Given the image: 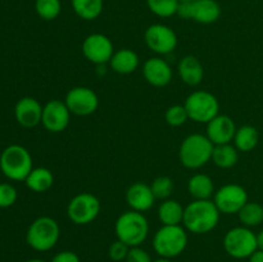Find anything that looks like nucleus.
Returning a JSON list of instances; mask_svg holds the SVG:
<instances>
[{"instance_id": "obj_24", "label": "nucleus", "mask_w": 263, "mask_h": 262, "mask_svg": "<svg viewBox=\"0 0 263 262\" xmlns=\"http://www.w3.org/2000/svg\"><path fill=\"white\" fill-rule=\"evenodd\" d=\"M26 186L33 193H45L53 186L54 176L53 172L46 167H36L32 169L25 180Z\"/></svg>"}, {"instance_id": "obj_16", "label": "nucleus", "mask_w": 263, "mask_h": 262, "mask_svg": "<svg viewBox=\"0 0 263 262\" xmlns=\"http://www.w3.org/2000/svg\"><path fill=\"white\" fill-rule=\"evenodd\" d=\"M143 76L149 85L156 87H164L172 81L171 66L161 57H152L146 59L143 66Z\"/></svg>"}, {"instance_id": "obj_26", "label": "nucleus", "mask_w": 263, "mask_h": 262, "mask_svg": "<svg viewBox=\"0 0 263 262\" xmlns=\"http://www.w3.org/2000/svg\"><path fill=\"white\" fill-rule=\"evenodd\" d=\"M238 159L239 151L235 148V145H231L230 143L215 145L211 161L220 169H231L238 163Z\"/></svg>"}, {"instance_id": "obj_25", "label": "nucleus", "mask_w": 263, "mask_h": 262, "mask_svg": "<svg viewBox=\"0 0 263 262\" xmlns=\"http://www.w3.org/2000/svg\"><path fill=\"white\" fill-rule=\"evenodd\" d=\"M258 130L252 125H244L236 130L234 145L239 152H251L258 145Z\"/></svg>"}, {"instance_id": "obj_29", "label": "nucleus", "mask_w": 263, "mask_h": 262, "mask_svg": "<svg viewBox=\"0 0 263 262\" xmlns=\"http://www.w3.org/2000/svg\"><path fill=\"white\" fill-rule=\"evenodd\" d=\"M180 0H146L149 10L161 18H170L177 14Z\"/></svg>"}, {"instance_id": "obj_23", "label": "nucleus", "mask_w": 263, "mask_h": 262, "mask_svg": "<svg viewBox=\"0 0 263 262\" xmlns=\"http://www.w3.org/2000/svg\"><path fill=\"white\" fill-rule=\"evenodd\" d=\"M184 210L181 203L176 199L162 200L158 207V218L162 225H181L184 220Z\"/></svg>"}, {"instance_id": "obj_39", "label": "nucleus", "mask_w": 263, "mask_h": 262, "mask_svg": "<svg viewBox=\"0 0 263 262\" xmlns=\"http://www.w3.org/2000/svg\"><path fill=\"white\" fill-rule=\"evenodd\" d=\"M153 262H172V261L170 258H163V257H159L158 259H156V261H153Z\"/></svg>"}, {"instance_id": "obj_33", "label": "nucleus", "mask_w": 263, "mask_h": 262, "mask_svg": "<svg viewBox=\"0 0 263 262\" xmlns=\"http://www.w3.org/2000/svg\"><path fill=\"white\" fill-rule=\"evenodd\" d=\"M17 189L9 182H0V208H9L17 202Z\"/></svg>"}, {"instance_id": "obj_7", "label": "nucleus", "mask_w": 263, "mask_h": 262, "mask_svg": "<svg viewBox=\"0 0 263 262\" xmlns=\"http://www.w3.org/2000/svg\"><path fill=\"white\" fill-rule=\"evenodd\" d=\"M184 107L189 120L198 123H208L220 115V103L217 98L205 90H197L187 95Z\"/></svg>"}, {"instance_id": "obj_38", "label": "nucleus", "mask_w": 263, "mask_h": 262, "mask_svg": "<svg viewBox=\"0 0 263 262\" xmlns=\"http://www.w3.org/2000/svg\"><path fill=\"white\" fill-rule=\"evenodd\" d=\"M257 247L259 251H263V229L259 233H257Z\"/></svg>"}, {"instance_id": "obj_9", "label": "nucleus", "mask_w": 263, "mask_h": 262, "mask_svg": "<svg viewBox=\"0 0 263 262\" xmlns=\"http://www.w3.org/2000/svg\"><path fill=\"white\" fill-rule=\"evenodd\" d=\"M102 203L97 195L91 193H80L69 200L67 205V216L76 225L91 223L99 216Z\"/></svg>"}, {"instance_id": "obj_11", "label": "nucleus", "mask_w": 263, "mask_h": 262, "mask_svg": "<svg viewBox=\"0 0 263 262\" xmlns=\"http://www.w3.org/2000/svg\"><path fill=\"white\" fill-rule=\"evenodd\" d=\"M67 108L71 115L86 117L92 115L99 107V98L97 92L86 86H76L68 90L64 98Z\"/></svg>"}, {"instance_id": "obj_5", "label": "nucleus", "mask_w": 263, "mask_h": 262, "mask_svg": "<svg viewBox=\"0 0 263 262\" xmlns=\"http://www.w3.org/2000/svg\"><path fill=\"white\" fill-rule=\"evenodd\" d=\"M61 238L59 223L49 216H41L33 220L26 233V243L36 252L53 249Z\"/></svg>"}, {"instance_id": "obj_8", "label": "nucleus", "mask_w": 263, "mask_h": 262, "mask_svg": "<svg viewBox=\"0 0 263 262\" xmlns=\"http://www.w3.org/2000/svg\"><path fill=\"white\" fill-rule=\"evenodd\" d=\"M223 248L233 258H249L258 249L257 234L243 225L230 229L223 238Z\"/></svg>"}, {"instance_id": "obj_2", "label": "nucleus", "mask_w": 263, "mask_h": 262, "mask_svg": "<svg viewBox=\"0 0 263 262\" xmlns=\"http://www.w3.org/2000/svg\"><path fill=\"white\" fill-rule=\"evenodd\" d=\"M116 236L128 247H140L149 234V222L145 216L136 211H126L117 218Z\"/></svg>"}, {"instance_id": "obj_14", "label": "nucleus", "mask_w": 263, "mask_h": 262, "mask_svg": "<svg viewBox=\"0 0 263 262\" xmlns=\"http://www.w3.org/2000/svg\"><path fill=\"white\" fill-rule=\"evenodd\" d=\"M81 50L87 61L102 66V64L109 63L110 58L115 54V46L108 36L95 32L85 38Z\"/></svg>"}, {"instance_id": "obj_27", "label": "nucleus", "mask_w": 263, "mask_h": 262, "mask_svg": "<svg viewBox=\"0 0 263 262\" xmlns=\"http://www.w3.org/2000/svg\"><path fill=\"white\" fill-rule=\"evenodd\" d=\"M71 5L77 17L84 21H94L102 14L103 0H71Z\"/></svg>"}, {"instance_id": "obj_34", "label": "nucleus", "mask_w": 263, "mask_h": 262, "mask_svg": "<svg viewBox=\"0 0 263 262\" xmlns=\"http://www.w3.org/2000/svg\"><path fill=\"white\" fill-rule=\"evenodd\" d=\"M131 247H128L127 244H125L123 241L121 240H115L108 248V256L112 261L115 262H121V261H126L127 258L128 251H130Z\"/></svg>"}, {"instance_id": "obj_15", "label": "nucleus", "mask_w": 263, "mask_h": 262, "mask_svg": "<svg viewBox=\"0 0 263 262\" xmlns=\"http://www.w3.org/2000/svg\"><path fill=\"white\" fill-rule=\"evenodd\" d=\"M69 118H71V112L67 108L66 103L53 99L49 100L43 107L41 125L49 133L58 134L68 127Z\"/></svg>"}, {"instance_id": "obj_19", "label": "nucleus", "mask_w": 263, "mask_h": 262, "mask_svg": "<svg viewBox=\"0 0 263 262\" xmlns=\"http://www.w3.org/2000/svg\"><path fill=\"white\" fill-rule=\"evenodd\" d=\"M126 202L131 210L143 213L153 207L156 197L152 192L151 185L136 181L128 186L127 192H126Z\"/></svg>"}, {"instance_id": "obj_31", "label": "nucleus", "mask_w": 263, "mask_h": 262, "mask_svg": "<svg viewBox=\"0 0 263 262\" xmlns=\"http://www.w3.org/2000/svg\"><path fill=\"white\" fill-rule=\"evenodd\" d=\"M151 188L156 199L166 200L171 197L174 192V181L168 176H158L153 180Z\"/></svg>"}, {"instance_id": "obj_6", "label": "nucleus", "mask_w": 263, "mask_h": 262, "mask_svg": "<svg viewBox=\"0 0 263 262\" xmlns=\"http://www.w3.org/2000/svg\"><path fill=\"white\" fill-rule=\"evenodd\" d=\"M187 231L182 225H162L153 238V248L159 257L175 258L187 247Z\"/></svg>"}, {"instance_id": "obj_35", "label": "nucleus", "mask_w": 263, "mask_h": 262, "mask_svg": "<svg viewBox=\"0 0 263 262\" xmlns=\"http://www.w3.org/2000/svg\"><path fill=\"white\" fill-rule=\"evenodd\" d=\"M126 262H153L151 254L141 247H131Z\"/></svg>"}, {"instance_id": "obj_12", "label": "nucleus", "mask_w": 263, "mask_h": 262, "mask_svg": "<svg viewBox=\"0 0 263 262\" xmlns=\"http://www.w3.org/2000/svg\"><path fill=\"white\" fill-rule=\"evenodd\" d=\"M213 202L221 213L235 215L248 202V193L239 184H226L216 190Z\"/></svg>"}, {"instance_id": "obj_40", "label": "nucleus", "mask_w": 263, "mask_h": 262, "mask_svg": "<svg viewBox=\"0 0 263 262\" xmlns=\"http://www.w3.org/2000/svg\"><path fill=\"white\" fill-rule=\"evenodd\" d=\"M25 262H45L44 259H40V258H31V259H27V261Z\"/></svg>"}, {"instance_id": "obj_28", "label": "nucleus", "mask_w": 263, "mask_h": 262, "mask_svg": "<svg viewBox=\"0 0 263 262\" xmlns=\"http://www.w3.org/2000/svg\"><path fill=\"white\" fill-rule=\"evenodd\" d=\"M239 221L246 228H256L263 222V205L257 202H247L238 212Z\"/></svg>"}, {"instance_id": "obj_22", "label": "nucleus", "mask_w": 263, "mask_h": 262, "mask_svg": "<svg viewBox=\"0 0 263 262\" xmlns=\"http://www.w3.org/2000/svg\"><path fill=\"white\" fill-rule=\"evenodd\" d=\"M187 192L195 200L211 199L215 195V182L208 175L195 174L187 181Z\"/></svg>"}, {"instance_id": "obj_21", "label": "nucleus", "mask_w": 263, "mask_h": 262, "mask_svg": "<svg viewBox=\"0 0 263 262\" xmlns=\"http://www.w3.org/2000/svg\"><path fill=\"white\" fill-rule=\"evenodd\" d=\"M139 63V55L131 49H120V50L115 51L109 61V66L113 72L118 74H130L138 69Z\"/></svg>"}, {"instance_id": "obj_20", "label": "nucleus", "mask_w": 263, "mask_h": 262, "mask_svg": "<svg viewBox=\"0 0 263 262\" xmlns=\"http://www.w3.org/2000/svg\"><path fill=\"white\" fill-rule=\"evenodd\" d=\"M177 71L181 81L189 86H198L204 79V68L199 59L194 55L181 58L177 66Z\"/></svg>"}, {"instance_id": "obj_18", "label": "nucleus", "mask_w": 263, "mask_h": 262, "mask_svg": "<svg viewBox=\"0 0 263 262\" xmlns=\"http://www.w3.org/2000/svg\"><path fill=\"white\" fill-rule=\"evenodd\" d=\"M43 107L39 100L32 97H23L15 103L14 117L22 127L32 128L41 123Z\"/></svg>"}, {"instance_id": "obj_10", "label": "nucleus", "mask_w": 263, "mask_h": 262, "mask_svg": "<svg viewBox=\"0 0 263 262\" xmlns=\"http://www.w3.org/2000/svg\"><path fill=\"white\" fill-rule=\"evenodd\" d=\"M176 15L182 20H192L202 25H211L220 18L221 7L216 0L180 2Z\"/></svg>"}, {"instance_id": "obj_17", "label": "nucleus", "mask_w": 263, "mask_h": 262, "mask_svg": "<svg viewBox=\"0 0 263 262\" xmlns=\"http://www.w3.org/2000/svg\"><path fill=\"white\" fill-rule=\"evenodd\" d=\"M238 127L231 117L226 115L216 116L207 123V138L213 145L230 144L234 141Z\"/></svg>"}, {"instance_id": "obj_37", "label": "nucleus", "mask_w": 263, "mask_h": 262, "mask_svg": "<svg viewBox=\"0 0 263 262\" xmlns=\"http://www.w3.org/2000/svg\"><path fill=\"white\" fill-rule=\"evenodd\" d=\"M249 262H263V251L257 249V251L249 257Z\"/></svg>"}, {"instance_id": "obj_36", "label": "nucleus", "mask_w": 263, "mask_h": 262, "mask_svg": "<svg viewBox=\"0 0 263 262\" xmlns=\"http://www.w3.org/2000/svg\"><path fill=\"white\" fill-rule=\"evenodd\" d=\"M50 262H81L80 257L72 251H62L54 254Z\"/></svg>"}, {"instance_id": "obj_1", "label": "nucleus", "mask_w": 263, "mask_h": 262, "mask_svg": "<svg viewBox=\"0 0 263 262\" xmlns=\"http://www.w3.org/2000/svg\"><path fill=\"white\" fill-rule=\"evenodd\" d=\"M220 215L212 199H194L185 207L182 225L189 233L207 234L218 225Z\"/></svg>"}, {"instance_id": "obj_30", "label": "nucleus", "mask_w": 263, "mask_h": 262, "mask_svg": "<svg viewBox=\"0 0 263 262\" xmlns=\"http://www.w3.org/2000/svg\"><path fill=\"white\" fill-rule=\"evenodd\" d=\"M36 14L44 21H54L62 12L61 0H35Z\"/></svg>"}, {"instance_id": "obj_13", "label": "nucleus", "mask_w": 263, "mask_h": 262, "mask_svg": "<svg viewBox=\"0 0 263 262\" xmlns=\"http://www.w3.org/2000/svg\"><path fill=\"white\" fill-rule=\"evenodd\" d=\"M144 41L152 51L159 55H166L176 49L177 35L168 26L154 23L144 32Z\"/></svg>"}, {"instance_id": "obj_4", "label": "nucleus", "mask_w": 263, "mask_h": 262, "mask_svg": "<svg viewBox=\"0 0 263 262\" xmlns=\"http://www.w3.org/2000/svg\"><path fill=\"white\" fill-rule=\"evenodd\" d=\"M32 169L30 152L20 144L7 146L0 154V171L12 181H25Z\"/></svg>"}, {"instance_id": "obj_41", "label": "nucleus", "mask_w": 263, "mask_h": 262, "mask_svg": "<svg viewBox=\"0 0 263 262\" xmlns=\"http://www.w3.org/2000/svg\"><path fill=\"white\" fill-rule=\"evenodd\" d=\"M180 2H193V0H180Z\"/></svg>"}, {"instance_id": "obj_32", "label": "nucleus", "mask_w": 263, "mask_h": 262, "mask_svg": "<svg viewBox=\"0 0 263 262\" xmlns=\"http://www.w3.org/2000/svg\"><path fill=\"white\" fill-rule=\"evenodd\" d=\"M164 120L172 127H180L189 120V116L184 104H174L167 108L164 113Z\"/></svg>"}, {"instance_id": "obj_3", "label": "nucleus", "mask_w": 263, "mask_h": 262, "mask_svg": "<svg viewBox=\"0 0 263 262\" xmlns=\"http://www.w3.org/2000/svg\"><path fill=\"white\" fill-rule=\"evenodd\" d=\"M213 145L207 135L192 134L182 140L179 149L180 162L189 170H197L205 166L212 159Z\"/></svg>"}]
</instances>
